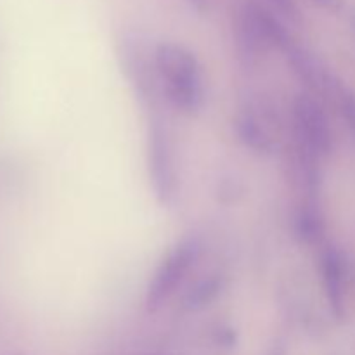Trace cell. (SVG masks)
<instances>
[{
    "mask_svg": "<svg viewBox=\"0 0 355 355\" xmlns=\"http://www.w3.org/2000/svg\"><path fill=\"white\" fill-rule=\"evenodd\" d=\"M284 54H286L288 64L291 66L295 75L305 83V85L312 87V89H321V85L324 83V71L319 66L318 59L311 54L305 47L298 45L297 42H291L286 49H284Z\"/></svg>",
    "mask_w": 355,
    "mask_h": 355,
    "instance_id": "cell-8",
    "label": "cell"
},
{
    "mask_svg": "<svg viewBox=\"0 0 355 355\" xmlns=\"http://www.w3.org/2000/svg\"><path fill=\"white\" fill-rule=\"evenodd\" d=\"M234 40L243 68H257L270 47L262 23V3L259 0H243L238 6L234 16Z\"/></svg>",
    "mask_w": 355,
    "mask_h": 355,
    "instance_id": "cell-3",
    "label": "cell"
},
{
    "mask_svg": "<svg viewBox=\"0 0 355 355\" xmlns=\"http://www.w3.org/2000/svg\"><path fill=\"white\" fill-rule=\"evenodd\" d=\"M293 127L297 146L314 153L328 155L333 149V134L321 104L311 96H298L293 103Z\"/></svg>",
    "mask_w": 355,
    "mask_h": 355,
    "instance_id": "cell-4",
    "label": "cell"
},
{
    "mask_svg": "<svg viewBox=\"0 0 355 355\" xmlns=\"http://www.w3.org/2000/svg\"><path fill=\"white\" fill-rule=\"evenodd\" d=\"M224 277L222 276H208L205 279L198 281L186 295H184L182 307L189 312L201 311L208 307L218 295L224 290Z\"/></svg>",
    "mask_w": 355,
    "mask_h": 355,
    "instance_id": "cell-9",
    "label": "cell"
},
{
    "mask_svg": "<svg viewBox=\"0 0 355 355\" xmlns=\"http://www.w3.org/2000/svg\"><path fill=\"white\" fill-rule=\"evenodd\" d=\"M262 355H288V345L284 340H276Z\"/></svg>",
    "mask_w": 355,
    "mask_h": 355,
    "instance_id": "cell-14",
    "label": "cell"
},
{
    "mask_svg": "<svg viewBox=\"0 0 355 355\" xmlns=\"http://www.w3.org/2000/svg\"><path fill=\"white\" fill-rule=\"evenodd\" d=\"M214 343L218 350L231 352L236 347V343H238V336H236V331L232 328H229V326H220V328L214 333Z\"/></svg>",
    "mask_w": 355,
    "mask_h": 355,
    "instance_id": "cell-12",
    "label": "cell"
},
{
    "mask_svg": "<svg viewBox=\"0 0 355 355\" xmlns=\"http://www.w3.org/2000/svg\"><path fill=\"white\" fill-rule=\"evenodd\" d=\"M187 3L191 6V9L196 14L203 16L208 12V6H210V0H187Z\"/></svg>",
    "mask_w": 355,
    "mask_h": 355,
    "instance_id": "cell-15",
    "label": "cell"
},
{
    "mask_svg": "<svg viewBox=\"0 0 355 355\" xmlns=\"http://www.w3.org/2000/svg\"><path fill=\"white\" fill-rule=\"evenodd\" d=\"M340 107H342V114L349 123L350 130L355 134V94L343 92L340 97Z\"/></svg>",
    "mask_w": 355,
    "mask_h": 355,
    "instance_id": "cell-13",
    "label": "cell"
},
{
    "mask_svg": "<svg viewBox=\"0 0 355 355\" xmlns=\"http://www.w3.org/2000/svg\"><path fill=\"white\" fill-rule=\"evenodd\" d=\"M149 173L156 200L162 205H170L177 193V172L170 139L165 128L153 123L149 132Z\"/></svg>",
    "mask_w": 355,
    "mask_h": 355,
    "instance_id": "cell-5",
    "label": "cell"
},
{
    "mask_svg": "<svg viewBox=\"0 0 355 355\" xmlns=\"http://www.w3.org/2000/svg\"><path fill=\"white\" fill-rule=\"evenodd\" d=\"M295 229H297V234L302 241L314 243L321 238L324 225H322L321 217H319L314 210L305 208V210H302L300 214H298Z\"/></svg>",
    "mask_w": 355,
    "mask_h": 355,
    "instance_id": "cell-10",
    "label": "cell"
},
{
    "mask_svg": "<svg viewBox=\"0 0 355 355\" xmlns=\"http://www.w3.org/2000/svg\"><path fill=\"white\" fill-rule=\"evenodd\" d=\"M267 2L281 19L291 24H300L304 21V14H302L297 0H267Z\"/></svg>",
    "mask_w": 355,
    "mask_h": 355,
    "instance_id": "cell-11",
    "label": "cell"
},
{
    "mask_svg": "<svg viewBox=\"0 0 355 355\" xmlns=\"http://www.w3.org/2000/svg\"><path fill=\"white\" fill-rule=\"evenodd\" d=\"M198 255H200V245L196 239L189 238L177 245V248H173V252L163 260L146 293V309L149 312L158 311L175 293L186 274L196 262Z\"/></svg>",
    "mask_w": 355,
    "mask_h": 355,
    "instance_id": "cell-2",
    "label": "cell"
},
{
    "mask_svg": "<svg viewBox=\"0 0 355 355\" xmlns=\"http://www.w3.org/2000/svg\"><path fill=\"white\" fill-rule=\"evenodd\" d=\"M155 68L170 103L186 114L203 106V78L198 58L184 45L162 42L155 49Z\"/></svg>",
    "mask_w": 355,
    "mask_h": 355,
    "instance_id": "cell-1",
    "label": "cell"
},
{
    "mask_svg": "<svg viewBox=\"0 0 355 355\" xmlns=\"http://www.w3.org/2000/svg\"><path fill=\"white\" fill-rule=\"evenodd\" d=\"M312 2H315L321 7H326V9H333V7H336L338 0H312Z\"/></svg>",
    "mask_w": 355,
    "mask_h": 355,
    "instance_id": "cell-16",
    "label": "cell"
},
{
    "mask_svg": "<svg viewBox=\"0 0 355 355\" xmlns=\"http://www.w3.org/2000/svg\"><path fill=\"white\" fill-rule=\"evenodd\" d=\"M234 128L239 141L246 148L252 149L253 153L270 155L274 151V146L276 144H274V137L270 134L269 127H267V123H263V120H260L259 114L253 113L248 107L239 111L234 121Z\"/></svg>",
    "mask_w": 355,
    "mask_h": 355,
    "instance_id": "cell-6",
    "label": "cell"
},
{
    "mask_svg": "<svg viewBox=\"0 0 355 355\" xmlns=\"http://www.w3.org/2000/svg\"><path fill=\"white\" fill-rule=\"evenodd\" d=\"M151 355H162V354H151Z\"/></svg>",
    "mask_w": 355,
    "mask_h": 355,
    "instance_id": "cell-17",
    "label": "cell"
},
{
    "mask_svg": "<svg viewBox=\"0 0 355 355\" xmlns=\"http://www.w3.org/2000/svg\"><path fill=\"white\" fill-rule=\"evenodd\" d=\"M322 283L329 309L336 319L345 315V290H343V267L338 253L328 248L322 253Z\"/></svg>",
    "mask_w": 355,
    "mask_h": 355,
    "instance_id": "cell-7",
    "label": "cell"
}]
</instances>
